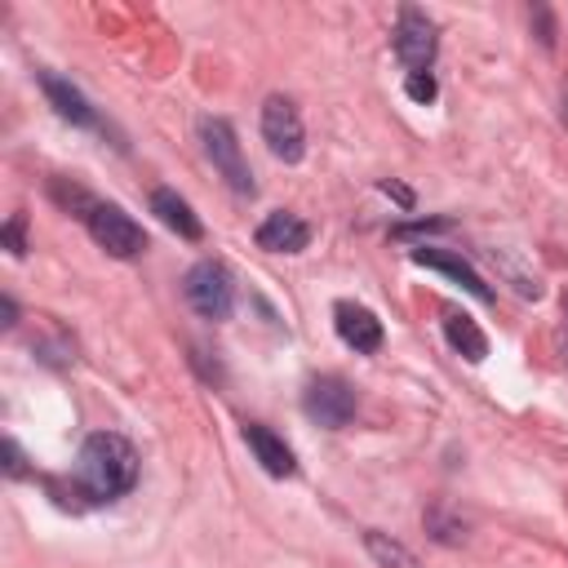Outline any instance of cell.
I'll return each instance as SVG.
<instances>
[{
    "label": "cell",
    "instance_id": "5b68a950",
    "mask_svg": "<svg viewBox=\"0 0 568 568\" xmlns=\"http://www.w3.org/2000/svg\"><path fill=\"white\" fill-rule=\"evenodd\" d=\"M435 49H439L435 22L417 4H404L399 9V22H395V58L408 67V75H417V71H430Z\"/></svg>",
    "mask_w": 568,
    "mask_h": 568
},
{
    "label": "cell",
    "instance_id": "e0dca14e",
    "mask_svg": "<svg viewBox=\"0 0 568 568\" xmlns=\"http://www.w3.org/2000/svg\"><path fill=\"white\" fill-rule=\"evenodd\" d=\"M22 231H27V217L22 213H13L9 222H4V248L18 257V253H27V240H22Z\"/></svg>",
    "mask_w": 568,
    "mask_h": 568
},
{
    "label": "cell",
    "instance_id": "3957f363",
    "mask_svg": "<svg viewBox=\"0 0 568 568\" xmlns=\"http://www.w3.org/2000/svg\"><path fill=\"white\" fill-rule=\"evenodd\" d=\"M200 142H204V155L213 160V169L226 178V186H231L235 195H253V191H257V186H253V173H248V164H244V151H240V142H235V133H231L226 120L204 115V120H200Z\"/></svg>",
    "mask_w": 568,
    "mask_h": 568
},
{
    "label": "cell",
    "instance_id": "9a60e30c",
    "mask_svg": "<svg viewBox=\"0 0 568 568\" xmlns=\"http://www.w3.org/2000/svg\"><path fill=\"white\" fill-rule=\"evenodd\" d=\"M364 546H368V555H373L382 568H417V555H413L408 546H399L395 537L377 532V528H368V532H364Z\"/></svg>",
    "mask_w": 568,
    "mask_h": 568
},
{
    "label": "cell",
    "instance_id": "d6986e66",
    "mask_svg": "<svg viewBox=\"0 0 568 568\" xmlns=\"http://www.w3.org/2000/svg\"><path fill=\"white\" fill-rule=\"evenodd\" d=\"M382 191H386V195H395V200H399V204H404V209H408V204H413V195H408V191H404V186H395V182H382Z\"/></svg>",
    "mask_w": 568,
    "mask_h": 568
},
{
    "label": "cell",
    "instance_id": "5bb4252c",
    "mask_svg": "<svg viewBox=\"0 0 568 568\" xmlns=\"http://www.w3.org/2000/svg\"><path fill=\"white\" fill-rule=\"evenodd\" d=\"M444 337L453 342V351H462L470 364H479L484 355H488V337L479 333V324L470 320V315H444Z\"/></svg>",
    "mask_w": 568,
    "mask_h": 568
},
{
    "label": "cell",
    "instance_id": "7c38bea8",
    "mask_svg": "<svg viewBox=\"0 0 568 568\" xmlns=\"http://www.w3.org/2000/svg\"><path fill=\"white\" fill-rule=\"evenodd\" d=\"M40 89H44V98L53 102V111L62 115V120H71V124H80V129H93L98 124V115H93V106L84 102V93L75 89V84H67V80H58V75H40Z\"/></svg>",
    "mask_w": 568,
    "mask_h": 568
},
{
    "label": "cell",
    "instance_id": "7a4b0ae2",
    "mask_svg": "<svg viewBox=\"0 0 568 568\" xmlns=\"http://www.w3.org/2000/svg\"><path fill=\"white\" fill-rule=\"evenodd\" d=\"M182 293H186L191 311L204 315V320H226L231 306H235V280H231V271H226L222 262H213V257H204V262H195V266L186 271Z\"/></svg>",
    "mask_w": 568,
    "mask_h": 568
},
{
    "label": "cell",
    "instance_id": "ac0fdd59",
    "mask_svg": "<svg viewBox=\"0 0 568 568\" xmlns=\"http://www.w3.org/2000/svg\"><path fill=\"white\" fill-rule=\"evenodd\" d=\"M4 470H9V475H22V453H18L13 439H4Z\"/></svg>",
    "mask_w": 568,
    "mask_h": 568
},
{
    "label": "cell",
    "instance_id": "4fadbf2b",
    "mask_svg": "<svg viewBox=\"0 0 568 568\" xmlns=\"http://www.w3.org/2000/svg\"><path fill=\"white\" fill-rule=\"evenodd\" d=\"M151 213H155L169 231H178L182 240H200V235H204V226H200V217L191 213V204H186L178 191H169V186L151 191Z\"/></svg>",
    "mask_w": 568,
    "mask_h": 568
},
{
    "label": "cell",
    "instance_id": "8fae6325",
    "mask_svg": "<svg viewBox=\"0 0 568 568\" xmlns=\"http://www.w3.org/2000/svg\"><path fill=\"white\" fill-rule=\"evenodd\" d=\"M244 439H248V448H253V457L262 462V470H266V475L284 479V475H293V470H297L293 448H288L275 430H266V426H244Z\"/></svg>",
    "mask_w": 568,
    "mask_h": 568
},
{
    "label": "cell",
    "instance_id": "2e32d148",
    "mask_svg": "<svg viewBox=\"0 0 568 568\" xmlns=\"http://www.w3.org/2000/svg\"><path fill=\"white\" fill-rule=\"evenodd\" d=\"M404 89H408V98H413V102H435V93H439L430 71H417V75H408V84H404Z\"/></svg>",
    "mask_w": 568,
    "mask_h": 568
},
{
    "label": "cell",
    "instance_id": "ba28073f",
    "mask_svg": "<svg viewBox=\"0 0 568 568\" xmlns=\"http://www.w3.org/2000/svg\"><path fill=\"white\" fill-rule=\"evenodd\" d=\"M333 328H337V337H342L351 351H359V355H373V351L382 346V320H377L368 306H359V302H337V306H333Z\"/></svg>",
    "mask_w": 568,
    "mask_h": 568
},
{
    "label": "cell",
    "instance_id": "9c48e42d",
    "mask_svg": "<svg viewBox=\"0 0 568 568\" xmlns=\"http://www.w3.org/2000/svg\"><path fill=\"white\" fill-rule=\"evenodd\" d=\"M311 244V226L297 213H266L257 226V248L266 253H302Z\"/></svg>",
    "mask_w": 568,
    "mask_h": 568
},
{
    "label": "cell",
    "instance_id": "30bf717a",
    "mask_svg": "<svg viewBox=\"0 0 568 568\" xmlns=\"http://www.w3.org/2000/svg\"><path fill=\"white\" fill-rule=\"evenodd\" d=\"M413 262H417V266H430V271H444V275H453L466 293H475L479 302H493V288L479 280V271H475L466 257H457V253H448V248H430V244H422V248H413Z\"/></svg>",
    "mask_w": 568,
    "mask_h": 568
},
{
    "label": "cell",
    "instance_id": "277c9868",
    "mask_svg": "<svg viewBox=\"0 0 568 568\" xmlns=\"http://www.w3.org/2000/svg\"><path fill=\"white\" fill-rule=\"evenodd\" d=\"M262 138H266V146H271L275 160H284V164H297L302 160L306 129H302V115H297L293 98H280V93L266 98V106H262Z\"/></svg>",
    "mask_w": 568,
    "mask_h": 568
},
{
    "label": "cell",
    "instance_id": "52a82bcc",
    "mask_svg": "<svg viewBox=\"0 0 568 568\" xmlns=\"http://www.w3.org/2000/svg\"><path fill=\"white\" fill-rule=\"evenodd\" d=\"M302 408H306V417H311V422H320V426L337 430V426H346V422L355 417V390H351L342 377H333V373H328V377L306 382Z\"/></svg>",
    "mask_w": 568,
    "mask_h": 568
},
{
    "label": "cell",
    "instance_id": "8992f818",
    "mask_svg": "<svg viewBox=\"0 0 568 568\" xmlns=\"http://www.w3.org/2000/svg\"><path fill=\"white\" fill-rule=\"evenodd\" d=\"M84 222H89V235H93L111 257H138V253L146 248L142 226H138L120 204H93Z\"/></svg>",
    "mask_w": 568,
    "mask_h": 568
},
{
    "label": "cell",
    "instance_id": "6da1fadb",
    "mask_svg": "<svg viewBox=\"0 0 568 568\" xmlns=\"http://www.w3.org/2000/svg\"><path fill=\"white\" fill-rule=\"evenodd\" d=\"M138 479V453L124 435L98 430L80 448V488L89 501H115Z\"/></svg>",
    "mask_w": 568,
    "mask_h": 568
}]
</instances>
